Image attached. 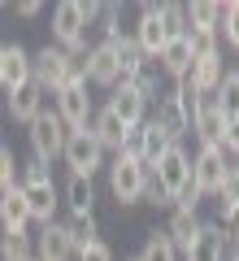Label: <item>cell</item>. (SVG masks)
Returning <instances> with one entry per match:
<instances>
[{"label":"cell","mask_w":239,"mask_h":261,"mask_svg":"<svg viewBox=\"0 0 239 261\" xmlns=\"http://www.w3.org/2000/svg\"><path fill=\"white\" fill-rule=\"evenodd\" d=\"M22 196H26V209H31V222H57V205H61V200H57V183H52V174H48L44 166H39L35 157L26 161V166H22Z\"/></svg>","instance_id":"6da1fadb"},{"label":"cell","mask_w":239,"mask_h":261,"mask_svg":"<svg viewBox=\"0 0 239 261\" xmlns=\"http://www.w3.org/2000/svg\"><path fill=\"white\" fill-rule=\"evenodd\" d=\"M100 18V5H83V0H61L52 9V35L57 48H83L87 44V27Z\"/></svg>","instance_id":"7a4b0ae2"},{"label":"cell","mask_w":239,"mask_h":261,"mask_svg":"<svg viewBox=\"0 0 239 261\" xmlns=\"http://www.w3.org/2000/svg\"><path fill=\"white\" fill-rule=\"evenodd\" d=\"M148 178H152V170L139 166V161L126 157V152H118V157L109 161V192H113L118 205H135V200H144Z\"/></svg>","instance_id":"3957f363"},{"label":"cell","mask_w":239,"mask_h":261,"mask_svg":"<svg viewBox=\"0 0 239 261\" xmlns=\"http://www.w3.org/2000/svg\"><path fill=\"white\" fill-rule=\"evenodd\" d=\"M65 122L57 118V109H44L35 122H31V152H35L39 166H48V161H57L65 152Z\"/></svg>","instance_id":"277c9868"},{"label":"cell","mask_w":239,"mask_h":261,"mask_svg":"<svg viewBox=\"0 0 239 261\" xmlns=\"http://www.w3.org/2000/svg\"><path fill=\"white\" fill-rule=\"evenodd\" d=\"M187 178H192V157H187L178 144H170L161 157H156V166H152V183L166 192V200L174 205V196L187 187Z\"/></svg>","instance_id":"5b68a950"},{"label":"cell","mask_w":239,"mask_h":261,"mask_svg":"<svg viewBox=\"0 0 239 261\" xmlns=\"http://www.w3.org/2000/svg\"><path fill=\"white\" fill-rule=\"evenodd\" d=\"M61 157H65V166H70V174H83V178H92L96 170L104 166V148L96 144L92 126H87V130H70Z\"/></svg>","instance_id":"8992f818"},{"label":"cell","mask_w":239,"mask_h":261,"mask_svg":"<svg viewBox=\"0 0 239 261\" xmlns=\"http://www.w3.org/2000/svg\"><path fill=\"white\" fill-rule=\"evenodd\" d=\"M31 83H39L44 92H61L65 83H70V53L65 48H39L35 57H31Z\"/></svg>","instance_id":"52a82bcc"},{"label":"cell","mask_w":239,"mask_h":261,"mask_svg":"<svg viewBox=\"0 0 239 261\" xmlns=\"http://www.w3.org/2000/svg\"><path fill=\"white\" fill-rule=\"evenodd\" d=\"M57 118L65 122V130H87L96 118V105L87 96V83H70L57 92Z\"/></svg>","instance_id":"ba28073f"},{"label":"cell","mask_w":239,"mask_h":261,"mask_svg":"<svg viewBox=\"0 0 239 261\" xmlns=\"http://www.w3.org/2000/svg\"><path fill=\"white\" fill-rule=\"evenodd\" d=\"M226 170H230L226 148H222V144H200V152H196V161H192V183L200 187L204 196H213L222 187V178H226Z\"/></svg>","instance_id":"9c48e42d"},{"label":"cell","mask_w":239,"mask_h":261,"mask_svg":"<svg viewBox=\"0 0 239 261\" xmlns=\"http://www.w3.org/2000/svg\"><path fill=\"white\" fill-rule=\"evenodd\" d=\"M166 148H170V135L156 126L152 118H144L135 130H130V140H126V157H135L139 166H148V170L156 166V157H161Z\"/></svg>","instance_id":"30bf717a"},{"label":"cell","mask_w":239,"mask_h":261,"mask_svg":"<svg viewBox=\"0 0 239 261\" xmlns=\"http://www.w3.org/2000/svg\"><path fill=\"white\" fill-rule=\"evenodd\" d=\"M156 126L166 130L170 135V144H178L187 135V130H192V118H187V100H183V92H166V96H156Z\"/></svg>","instance_id":"8fae6325"},{"label":"cell","mask_w":239,"mask_h":261,"mask_svg":"<svg viewBox=\"0 0 239 261\" xmlns=\"http://www.w3.org/2000/svg\"><path fill=\"white\" fill-rule=\"evenodd\" d=\"M139 44V53L144 57H161V48L170 44V31H166V22H161V9L156 5H144V13H139V27H135V35H130Z\"/></svg>","instance_id":"7c38bea8"},{"label":"cell","mask_w":239,"mask_h":261,"mask_svg":"<svg viewBox=\"0 0 239 261\" xmlns=\"http://www.w3.org/2000/svg\"><path fill=\"white\" fill-rule=\"evenodd\" d=\"M35 261H74V244L65 222H44L35 235Z\"/></svg>","instance_id":"4fadbf2b"},{"label":"cell","mask_w":239,"mask_h":261,"mask_svg":"<svg viewBox=\"0 0 239 261\" xmlns=\"http://www.w3.org/2000/svg\"><path fill=\"white\" fill-rule=\"evenodd\" d=\"M222 74H226L222 53L200 57V61H192V70L183 74V87H187V92H196V96H213V92H218V83H222Z\"/></svg>","instance_id":"5bb4252c"},{"label":"cell","mask_w":239,"mask_h":261,"mask_svg":"<svg viewBox=\"0 0 239 261\" xmlns=\"http://www.w3.org/2000/svg\"><path fill=\"white\" fill-rule=\"evenodd\" d=\"M92 135H96V144H100L104 152H126V140H130V126L118 118V113L104 105L100 113L92 118Z\"/></svg>","instance_id":"9a60e30c"},{"label":"cell","mask_w":239,"mask_h":261,"mask_svg":"<svg viewBox=\"0 0 239 261\" xmlns=\"http://www.w3.org/2000/svg\"><path fill=\"white\" fill-rule=\"evenodd\" d=\"M0 226H5V235H26V226H31V209H26V196H22V187L0 192Z\"/></svg>","instance_id":"2e32d148"},{"label":"cell","mask_w":239,"mask_h":261,"mask_svg":"<svg viewBox=\"0 0 239 261\" xmlns=\"http://www.w3.org/2000/svg\"><path fill=\"white\" fill-rule=\"evenodd\" d=\"M87 83H100V87H118V48L113 44H96L87 53Z\"/></svg>","instance_id":"e0dca14e"},{"label":"cell","mask_w":239,"mask_h":261,"mask_svg":"<svg viewBox=\"0 0 239 261\" xmlns=\"http://www.w3.org/2000/svg\"><path fill=\"white\" fill-rule=\"evenodd\" d=\"M183 257L187 261H226V231H222L218 222H204L200 235H196V244Z\"/></svg>","instance_id":"ac0fdd59"},{"label":"cell","mask_w":239,"mask_h":261,"mask_svg":"<svg viewBox=\"0 0 239 261\" xmlns=\"http://www.w3.org/2000/svg\"><path fill=\"white\" fill-rule=\"evenodd\" d=\"M109 109L118 113L130 130H135L139 122H144V113H148V100H144V96H139L130 83H118V87H113V96H109Z\"/></svg>","instance_id":"d6986e66"},{"label":"cell","mask_w":239,"mask_h":261,"mask_svg":"<svg viewBox=\"0 0 239 261\" xmlns=\"http://www.w3.org/2000/svg\"><path fill=\"white\" fill-rule=\"evenodd\" d=\"M39 113H44V87L39 83H22L18 92H9V118H18V122H35Z\"/></svg>","instance_id":"ffe728a7"},{"label":"cell","mask_w":239,"mask_h":261,"mask_svg":"<svg viewBox=\"0 0 239 261\" xmlns=\"http://www.w3.org/2000/svg\"><path fill=\"white\" fill-rule=\"evenodd\" d=\"M22 83H31V53L22 44H5V79H0V87L18 92Z\"/></svg>","instance_id":"44dd1931"},{"label":"cell","mask_w":239,"mask_h":261,"mask_svg":"<svg viewBox=\"0 0 239 261\" xmlns=\"http://www.w3.org/2000/svg\"><path fill=\"white\" fill-rule=\"evenodd\" d=\"M113 48H118V83H135V79L148 70V57L139 53V44L130 35L113 39Z\"/></svg>","instance_id":"7402d4cb"},{"label":"cell","mask_w":239,"mask_h":261,"mask_svg":"<svg viewBox=\"0 0 239 261\" xmlns=\"http://www.w3.org/2000/svg\"><path fill=\"white\" fill-rule=\"evenodd\" d=\"M156 61H161V70H166L170 79H178V83H183V74L192 70V48H187V35H174L166 48H161V57H156Z\"/></svg>","instance_id":"603a6c76"},{"label":"cell","mask_w":239,"mask_h":261,"mask_svg":"<svg viewBox=\"0 0 239 261\" xmlns=\"http://www.w3.org/2000/svg\"><path fill=\"white\" fill-rule=\"evenodd\" d=\"M213 105H218V113L226 118V126L239 122V70H226V74H222L218 92H213Z\"/></svg>","instance_id":"cb8c5ba5"},{"label":"cell","mask_w":239,"mask_h":261,"mask_svg":"<svg viewBox=\"0 0 239 261\" xmlns=\"http://www.w3.org/2000/svg\"><path fill=\"white\" fill-rule=\"evenodd\" d=\"M200 218L196 214H183V209H174V218H170V226H166V235H170V244H174L178 252H187L196 244V235H200Z\"/></svg>","instance_id":"d4e9b609"},{"label":"cell","mask_w":239,"mask_h":261,"mask_svg":"<svg viewBox=\"0 0 239 261\" xmlns=\"http://www.w3.org/2000/svg\"><path fill=\"white\" fill-rule=\"evenodd\" d=\"M65 205H70L74 214H92V205H96V187H92V178L70 174V183H65Z\"/></svg>","instance_id":"484cf974"},{"label":"cell","mask_w":239,"mask_h":261,"mask_svg":"<svg viewBox=\"0 0 239 261\" xmlns=\"http://www.w3.org/2000/svg\"><path fill=\"white\" fill-rule=\"evenodd\" d=\"M65 231H70V244H74V252H83L87 244H96V240H100L96 214H74L70 222H65Z\"/></svg>","instance_id":"4316f807"},{"label":"cell","mask_w":239,"mask_h":261,"mask_svg":"<svg viewBox=\"0 0 239 261\" xmlns=\"http://www.w3.org/2000/svg\"><path fill=\"white\" fill-rule=\"evenodd\" d=\"M183 13H187V27H200V31H218L222 5H213V0H196V5H183Z\"/></svg>","instance_id":"83f0119b"},{"label":"cell","mask_w":239,"mask_h":261,"mask_svg":"<svg viewBox=\"0 0 239 261\" xmlns=\"http://www.w3.org/2000/svg\"><path fill=\"white\" fill-rule=\"evenodd\" d=\"M139 261H178V248L170 244L166 231H152L144 244V252H139Z\"/></svg>","instance_id":"f1b7e54d"},{"label":"cell","mask_w":239,"mask_h":261,"mask_svg":"<svg viewBox=\"0 0 239 261\" xmlns=\"http://www.w3.org/2000/svg\"><path fill=\"white\" fill-rule=\"evenodd\" d=\"M31 257H35L31 235H0V261H31Z\"/></svg>","instance_id":"f546056e"},{"label":"cell","mask_w":239,"mask_h":261,"mask_svg":"<svg viewBox=\"0 0 239 261\" xmlns=\"http://www.w3.org/2000/svg\"><path fill=\"white\" fill-rule=\"evenodd\" d=\"M187 48H192V61L218 53V31H200V27H187Z\"/></svg>","instance_id":"4dcf8cb0"},{"label":"cell","mask_w":239,"mask_h":261,"mask_svg":"<svg viewBox=\"0 0 239 261\" xmlns=\"http://www.w3.org/2000/svg\"><path fill=\"white\" fill-rule=\"evenodd\" d=\"M218 35H226L230 48H239V0L222 5V18H218Z\"/></svg>","instance_id":"1f68e13d"},{"label":"cell","mask_w":239,"mask_h":261,"mask_svg":"<svg viewBox=\"0 0 239 261\" xmlns=\"http://www.w3.org/2000/svg\"><path fill=\"white\" fill-rule=\"evenodd\" d=\"M213 196H218L222 214L239 205V166H230V170H226V178H222V187H218V192H213Z\"/></svg>","instance_id":"d6a6232c"},{"label":"cell","mask_w":239,"mask_h":261,"mask_svg":"<svg viewBox=\"0 0 239 261\" xmlns=\"http://www.w3.org/2000/svg\"><path fill=\"white\" fill-rule=\"evenodd\" d=\"M156 9H161V22H166L170 39H174V35H187V13H183V5H156Z\"/></svg>","instance_id":"836d02e7"},{"label":"cell","mask_w":239,"mask_h":261,"mask_svg":"<svg viewBox=\"0 0 239 261\" xmlns=\"http://www.w3.org/2000/svg\"><path fill=\"white\" fill-rule=\"evenodd\" d=\"M100 22H104V44H113V39H122V9L118 5H100Z\"/></svg>","instance_id":"e575fe53"},{"label":"cell","mask_w":239,"mask_h":261,"mask_svg":"<svg viewBox=\"0 0 239 261\" xmlns=\"http://www.w3.org/2000/svg\"><path fill=\"white\" fill-rule=\"evenodd\" d=\"M9 187H18V157L0 144V192H9Z\"/></svg>","instance_id":"d590c367"},{"label":"cell","mask_w":239,"mask_h":261,"mask_svg":"<svg viewBox=\"0 0 239 261\" xmlns=\"http://www.w3.org/2000/svg\"><path fill=\"white\" fill-rule=\"evenodd\" d=\"M200 200H204V192H200V187L192 183V178H187V187H183V192L174 196V205L183 209V214H196V205H200Z\"/></svg>","instance_id":"8d00e7d4"},{"label":"cell","mask_w":239,"mask_h":261,"mask_svg":"<svg viewBox=\"0 0 239 261\" xmlns=\"http://www.w3.org/2000/svg\"><path fill=\"white\" fill-rule=\"evenodd\" d=\"M74 261H113V248L104 240H96V244H87L83 252H74Z\"/></svg>","instance_id":"74e56055"},{"label":"cell","mask_w":239,"mask_h":261,"mask_svg":"<svg viewBox=\"0 0 239 261\" xmlns=\"http://www.w3.org/2000/svg\"><path fill=\"white\" fill-rule=\"evenodd\" d=\"M222 231H226V240H235V244H239V205L222 214Z\"/></svg>","instance_id":"f35d334b"},{"label":"cell","mask_w":239,"mask_h":261,"mask_svg":"<svg viewBox=\"0 0 239 261\" xmlns=\"http://www.w3.org/2000/svg\"><path fill=\"white\" fill-rule=\"evenodd\" d=\"M222 148H226V157H239V122H230L226 135H222Z\"/></svg>","instance_id":"ab89813d"},{"label":"cell","mask_w":239,"mask_h":261,"mask_svg":"<svg viewBox=\"0 0 239 261\" xmlns=\"http://www.w3.org/2000/svg\"><path fill=\"white\" fill-rule=\"evenodd\" d=\"M39 13H44L39 0H22V5H18V18H39Z\"/></svg>","instance_id":"60d3db41"},{"label":"cell","mask_w":239,"mask_h":261,"mask_svg":"<svg viewBox=\"0 0 239 261\" xmlns=\"http://www.w3.org/2000/svg\"><path fill=\"white\" fill-rule=\"evenodd\" d=\"M144 196H148V200H152V205H170V200H166V192H161V187H156L152 178H148V187H144Z\"/></svg>","instance_id":"b9f144b4"},{"label":"cell","mask_w":239,"mask_h":261,"mask_svg":"<svg viewBox=\"0 0 239 261\" xmlns=\"http://www.w3.org/2000/svg\"><path fill=\"white\" fill-rule=\"evenodd\" d=\"M0 79H5V44H0Z\"/></svg>","instance_id":"7bdbcfd3"},{"label":"cell","mask_w":239,"mask_h":261,"mask_svg":"<svg viewBox=\"0 0 239 261\" xmlns=\"http://www.w3.org/2000/svg\"><path fill=\"white\" fill-rule=\"evenodd\" d=\"M0 144H5V140H0Z\"/></svg>","instance_id":"ee69618b"},{"label":"cell","mask_w":239,"mask_h":261,"mask_svg":"<svg viewBox=\"0 0 239 261\" xmlns=\"http://www.w3.org/2000/svg\"><path fill=\"white\" fill-rule=\"evenodd\" d=\"M31 261H35V257H31Z\"/></svg>","instance_id":"f6af8a7d"},{"label":"cell","mask_w":239,"mask_h":261,"mask_svg":"<svg viewBox=\"0 0 239 261\" xmlns=\"http://www.w3.org/2000/svg\"><path fill=\"white\" fill-rule=\"evenodd\" d=\"M135 261H139V257H135Z\"/></svg>","instance_id":"bcb514c9"}]
</instances>
